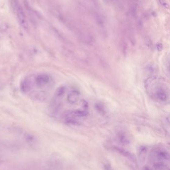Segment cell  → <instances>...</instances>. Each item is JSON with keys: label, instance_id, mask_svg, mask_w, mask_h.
<instances>
[{"label": "cell", "instance_id": "8fae6325", "mask_svg": "<svg viewBox=\"0 0 170 170\" xmlns=\"http://www.w3.org/2000/svg\"><path fill=\"white\" fill-rule=\"evenodd\" d=\"M159 3L161 5L165 7V8H168L169 5L167 4V3H166L164 0H159Z\"/></svg>", "mask_w": 170, "mask_h": 170}, {"label": "cell", "instance_id": "7a4b0ae2", "mask_svg": "<svg viewBox=\"0 0 170 170\" xmlns=\"http://www.w3.org/2000/svg\"><path fill=\"white\" fill-rule=\"evenodd\" d=\"M151 160L153 162H165L169 160V154L167 151L162 149H157L153 151L150 154Z\"/></svg>", "mask_w": 170, "mask_h": 170}, {"label": "cell", "instance_id": "52a82bcc", "mask_svg": "<svg viewBox=\"0 0 170 170\" xmlns=\"http://www.w3.org/2000/svg\"><path fill=\"white\" fill-rule=\"evenodd\" d=\"M94 20L99 26H103L105 24V19L101 13L95 12L93 14Z\"/></svg>", "mask_w": 170, "mask_h": 170}, {"label": "cell", "instance_id": "8992f818", "mask_svg": "<svg viewBox=\"0 0 170 170\" xmlns=\"http://www.w3.org/2000/svg\"><path fill=\"white\" fill-rule=\"evenodd\" d=\"M80 99V94L77 90H72L67 95V101L71 104L76 103Z\"/></svg>", "mask_w": 170, "mask_h": 170}, {"label": "cell", "instance_id": "30bf717a", "mask_svg": "<svg viewBox=\"0 0 170 170\" xmlns=\"http://www.w3.org/2000/svg\"><path fill=\"white\" fill-rule=\"evenodd\" d=\"M118 140L122 144L127 145L129 144V140L123 134H121L118 135Z\"/></svg>", "mask_w": 170, "mask_h": 170}, {"label": "cell", "instance_id": "4fadbf2b", "mask_svg": "<svg viewBox=\"0 0 170 170\" xmlns=\"http://www.w3.org/2000/svg\"><path fill=\"white\" fill-rule=\"evenodd\" d=\"M105 1L107 3H109L110 2L112 1V0H105Z\"/></svg>", "mask_w": 170, "mask_h": 170}, {"label": "cell", "instance_id": "3957f363", "mask_svg": "<svg viewBox=\"0 0 170 170\" xmlns=\"http://www.w3.org/2000/svg\"><path fill=\"white\" fill-rule=\"evenodd\" d=\"M16 13H17V16H18V19H19L20 25L23 29H27L28 27V25H27L25 13L23 12V10L21 6L19 5L17 7Z\"/></svg>", "mask_w": 170, "mask_h": 170}, {"label": "cell", "instance_id": "ba28073f", "mask_svg": "<svg viewBox=\"0 0 170 170\" xmlns=\"http://www.w3.org/2000/svg\"><path fill=\"white\" fill-rule=\"evenodd\" d=\"M32 97L35 101L41 102L45 100L47 95L44 92H35L32 94Z\"/></svg>", "mask_w": 170, "mask_h": 170}, {"label": "cell", "instance_id": "5b68a950", "mask_svg": "<svg viewBox=\"0 0 170 170\" xmlns=\"http://www.w3.org/2000/svg\"><path fill=\"white\" fill-rule=\"evenodd\" d=\"M33 86V79H32V78H27L22 82L21 84V89L23 92L27 93L28 92L30 91Z\"/></svg>", "mask_w": 170, "mask_h": 170}, {"label": "cell", "instance_id": "9c48e42d", "mask_svg": "<svg viewBox=\"0 0 170 170\" xmlns=\"http://www.w3.org/2000/svg\"><path fill=\"white\" fill-rule=\"evenodd\" d=\"M153 166L157 170H165L167 168V165L165 162H153Z\"/></svg>", "mask_w": 170, "mask_h": 170}, {"label": "cell", "instance_id": "7c38bea8", "mask_svg": "<svg viewBox=\"0 0 170 170\" xmlns=\"http://www.w3.org/2000/svg\"><path fill=\"white\" fill-rule=\"evenodd\" d=\"M92 2V3L95 5H97L98 4V0H90Z\"/></svg>", "mask_w": 170, "mask_h": 170}, {"label": "cell", "instance_id": "6da1fadb", "mask_svg": "<svg viewBox=\"0 0 170 170\" xmlns=\"http://www.w3.org/2000/svg\"><path fill=\"white\" fill-rule=\"evenodd\" d=\"M152 85V87L150 89L151 95L158 101L165 102L167 101L169 96L166 85H164L162 82L155 81L154 84H153Z\"/></svg>", "mask_w": 170, "mask_h": 170}, {"label": "cell", "instance_id": "277c9868", "mask_svg": "<svg viewBox=\"0 0 170 170\" xmlns=\"http://www.w3.org/2000/svg\"><path fill=\"white\" fill-rule=\"evenodd\" d=\"M49 77L47 75H38L36 79V84L39 87H43L44 86H46L48 84L49 82Z\"/></svg>", "mask_w": 170, "mask_h": 170}]
</instances>
